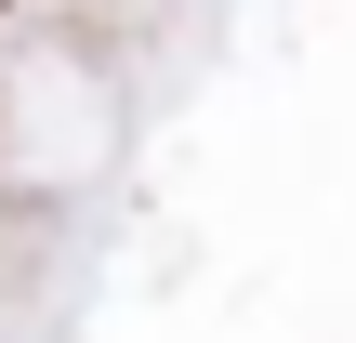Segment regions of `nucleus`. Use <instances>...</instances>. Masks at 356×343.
Returning <instances> with one entry per match:
<instances>
[]
</instances>
